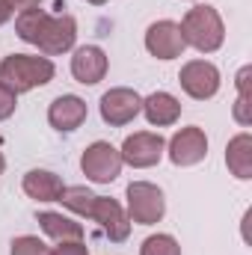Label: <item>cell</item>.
Wrapping results in <instances>:
<instances>
[{"instance_id":"cell-1","label":"cell","mask_w":252,"mask_h":255,"mask_svg":"<svg viewBox=\"0 0 252 255\" xmlns=\"http://www.w3.org/2000/svg\"><path fill=\"white\" fill-rule=\"evenodd\" d=\"M54 77V63L45 57H27V54H12L0 63V83L9 86L15 95L27 92L33 86H45Z\"/></svg>"},{"instance_id":"cell-2","label":"cell","mask_w":252,"mask_h":255,"mask_svg":"<svg viewBox=\"0 0 252 255\" xmlns=\"http://www.w3.org/2000/svg\"><path fill=\"white\" fill-rule=\"evenodd\" d=\"M178 27H181L184 42L193 45L196 51H202V54L217 51V48L223 45V36H226V33H223V21H220L217 9H211V6H196V9H190Z\"/></svg>"},{"instance_id":"cell-3","label":"cell","mask_w":252,"mask_h":255,"mask_svg":"<svg viewBox=\"0 0 252 255\" xmlns=\"http://www.w3.org/2000/svg\"><path fill=\"white\" fill-rule=\"evenodd\" d=\"M80 166H83V175L92 178L95 184H110L122 172V151L113 148L110 142H92L83 151Z\"/></svg>"},{"instance_id":"cell-4","label":"cell","mask_w":252,"mask_h":255,"mask_svg":"<svg viewBox=\"0 0 252 255\" xmlns=\"http://www.w3.org/2000/svg\"><path fill=\"white\" fill-rule=\"evenodd\" d=\"M163 193L148 181H133L127 187V214L139 226H151L163 217Z\"/></svg>"},{"instance_id":"cell-5","label":"cell","mask_w":252,"mask_h":255,"mask_svg":"<svg viewBox=\"0 0 252 255\" xmlns=\"http://www.w3.org/2000/svg\"><path fill=\"white\" fill-rule=\"evenodd\" d=\"M163 136L160 133H148V130H139V133H130L122 145V163H130L136 169H145V166H154L160 157H163Z\"/></svg>"},{"instance_id":"cell-6","label":"cell","mask_w":252,"mask_h":255,"mask_svg":"<svg viewBox=\"0 0 252 255\" xmlns=\"http://www.w3.org/2000/svg\"><path fill=\"white\" fill-rule=\"evenodd\" d=\"M145 48H148V54L157 57V60H175V57L184 54L187 42H184L181 27H178L175 21H157V24H151L148 33H145Z\"/></svg>"},{"instance_id":"cell-7","label":"cell","mask_w":252,"mask_h":255,"mask_svg":"<svg viewBox=\"0 0 252 255\" xmlns=\"http://www.w3.org/2000/svg\"><path fill=\"white\" fill-rule=\"evenodd\" d=\"M178 83L184 86L187 95L205 101V98H214L217 95V89H220V71L211 63H205V60H193V63H187L181 68Z\"/></svg>"},{"instance_id":"cell-8","label":"cell","mask_w":252,"mask_h":255,"mask_svg":"<svg viewBox=\"0 0 252 255\" xmlns=\"http://www.w3.org/2000/svg\"><path fill=\"white\" fill-rule=\"evenodd\" d=\"M89 217H92L95 223H101L104 235H107L113 244H122L127 235H130V220L125 217L122 205L113 202V199H107V196H95Z\"/></svg>"},{"instance_id":"cell-9","label":"cell","mask_w":252,"mask_h":255,"mask_svg":"<svg viewBox=\"0 0 252 255\" xmlns=\"http://www.w3.org/2000/svg\"><path fill=\"white\" fill-rule=\"evenodd\" d=\"M142 110V98L133 89H110L101 98V116L107 125H127Z\"/></svg>"},{"instance_id":"cell-10","label":"cell","mask_w":252,"mask_h":255,"mask_svg":"<svg viewBox=\"0 0 252 255\" xmlns=\"http://www.w3.org/2000/svg\"><path fill=\"white\" fill-rule=\"evenodd\" d=\"M208 154V136L202 128H181L169 142V157L175 166H193Z\"/></svg>"},{"instance_id":"cell-11","label":"cell","mask_w":252,"mask_h":255,"mask_svg":"<svg viewBox=\"0 0 252 255\" xmlns=\"http://www.w3.org/2000/svg\"><path fill=\"white\" fill-rule=\"evenodd\" d=\"M74 39H77V24H74V18H71V15H57V18L48 21L42 39H39L36 45H39L45 54H63V51H68V48L74 45Z\"/></svg>"},{"instance_id":"cell-12","label":"cell","mask_w":252,"mask_h":255,"mask_svg":"<svg viewBox=\"0 0 252 255\" xmlns=\"http://www.w3.org/2000/svg\"><path fill=\"white\" fill-rule=\"evenodd\" d=\"M71 74L80 83H98L107 74V57H104V51L95 48V45L77 48L74 57H71Z\"/></svg>"},{"instance_id":"cell-13","label":"cell","mask_w":252,"mask_h":255,"mask_svg":"<svg viewBox=\"0 0 252 255\" xmlns=\"http://www.w3.org/2000/svg\"><path fill=\"white\" fill-rule=\"evenodd\" d=\"M48 119H51V125L57 130H74V128L83 125V119H86V104L77 95H60L51 104Z\"/></svg>"},{"instance_id":"cell-14","label":"cell","mask_w":252,"mask_h":255,"mask_svg":"<svg viewBox=\"0 0 252 255\" xmlns=\"http://www.w3.org/2000/svg\"><path fill=\"white\" fill-rule=\"evenodd\" d=\"M142 113L151 125L163 128V125H172L178 116H181V104L169 95V92H154L142 101Z\"/></svg>"},{"instance_id":"cell-15","label":"cell","mask_w":252,"mask_h":255,"mask_svg":"<svg viewBox=\"0 0 252 255\" xmlns=\"http://www.w3.org/2000/svg\"><path fill=\"white\" fill-rule=\"evenodd\" d=\"M24 193L39 202H57L63 193V181H60V175H54L48 169H33L24 175Z\"/></svg>"},{"instance_id":"cell-16","label":"cell","mask_w":252,"mask_h":255,"mask_svg":"<svg viewBox=\"0 0 252 255\" xmlns=\"http://www.w3.org/2000/svg\"><path fill=\"white\" fill-rule=\"evenodd\" d=\"M226 163H229V169L238 178H252V136L250 133H241V136H235L229 142Z\"/></svg>"},{"instance_id":"cell-17","label":"cell","mask_w":252,"mask_h":255,"mask_svg":"<svg viewBox=\"0 0 252 255\" xmlns=\"http://www.w3.org/2000/svg\"><path fill=\"white\" fill-rule=\"evenodd\" d=\"M39 226L45 229V235L48 238H54V241H80L83 238V226L80 223H74V220H68L63 214H51V211H45V214H39Z\"/></svg>"},{"instance_id":"cell-18","label":"cell","mask_w":252,"mask_h":255,"mask_svg":"<svg viewBox=\"0 0 252 255\" xmlns=\"http://www.w3.org/2000/svg\"><path fill=\"white\" fill-rule=\"evenodd\" d=\"M48 21H51V15H48L45 9L33 6V9H24V12L18 15V21H15V30H18V36H21L24 42L36 45V42L42 39V33H45Z\"/></svg>"},{"instance_id":"cell-19","label":"cell","mask_w":252,"mask_h":255,"mask_svg":"<svg viewBox=\"0 0 252 255\" xmlns=\"http://www.w3.org/2000/svg\"><path fill=\"white\" fill-rule=\"evenodd\" d=\"M57 202H63L68 211H74V214H80V217H89L92 202H95V193H89L86 187H63V193H60Z\"/></svg>"},{"instance_id":"cell-20","label":"cell","mask_w":252,"mask_h":255,"mask_svg":"<svg viewBox=\"0 0 252 255\" xmlns=\"http://www.w3.org/2000/svg\"><path fill=\"white\" fill-rule=\"evenodd\" d=\"M238 89H241V95H238V104H235V119H238L241 125H250L252 122V113H250V68H241V74H238Z\"/></svg>"},{"instance_id":"cell-21","label":"cell","mask_w":252,"mask_h":255,"mask_svg":"<svg viewBox=\"0 0 252 255\" xmlns=\"http://www.w3.org/2000/svg\"><path fill=\"white\" fill-rule=\"evenodd\" d=\"M139 255H181V247H178V241L169 238V235H151V238L142 244Z\"/></svg>"},{"instance_id":"cell-22","label":"cell","mask_w":252,"mask_h":255,"mask_svg":"<svg viewBox=\"0 0 252 255\" xmlns=\"http://www.w3.org/2000/svg\"><path fill=\"white\" fill-rule=\"evenodd\" d=\"M12 255H51V250L33 238V235H24V238H15L12 241Z\"/></svg>"},{"instance_id":"cell-23","label":"cell","mask_w":252,"mask_h":255,"mask_svg":"<svg viewBox=\"0 0 252 255\" xmlns=\"http://www.w3.org/2000/svg\"><path fill=\"white\" fill-rule=\"evenodd\" d=\"M15 98H18V95H15L9 86L0 83V119H9V116L15 113V104H18Z\"/></svg>"},{"instance_id":"cell-24","label":"cell","mask_w":252,"mask_h":255,"mask_svg":"<svg viewBox=\"0 0 252 255\" xmlns=\"http://www.w3.org/2000/svg\"><path fill=\"white\" fill-rule=\"evenodd\" d=\"M51 255H89V253H86V247L80 241H65L57 250H51Z\"/></svg>"},{"instance_id":"cell-25","label":"cell","mask_w":252,"mask_h":255,"mask_svg":"<svg viewBox=\"0 0 252 255\" xmlns=\"http://www.w3.org/2000/svg\"><path fill=\"white\" fill-rule=\"evenodd\" d=\"M0 3H3L9 12H15V9H18V12H24V9H33V6H39V0H0Z\"/></svg>"},{"instance_id":"cell-26","label":"cell","mask_w":252,"mask_h":255,"mask_svg":"<svg viewBox=\"0 0 252 255\" xmlns=\"http://www.w3.org/2000/svg\"><path fill=\"white\" fill-rule=\"evenodd\" d=\"M9 18H12V12H9V9H6V6H3V3H0V24H6V21H9Z\"/></svg>"},{"instance_id":"cell-27","label":"cell","mask_w":252,"mask_h":255,"mask_svg":"<svg viewBox=\"0 0 252 255\" xmlns=\"http://www.w3.org/2000/svg\"><path fill=\"white\" fill-rule=\"evenodd\" d=\"M89 3H95V6H101V3H104V0H89Z\"/></svg>"},{"instance_id":"cell-28","label":"cell","mask_w":252,"mask_h":255,"mask_svg":"<svg viewBox=\"0 0 252 255\" xmlns=\"http://www.w3.org/2000/svg\"><path fill=\"white\" fill-rule=\"evenodd\" d=\"M0 172H3V154H0Z\"/></svg>"}]
</instances>
